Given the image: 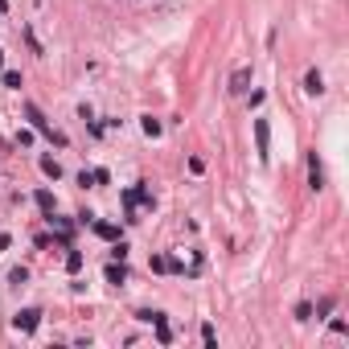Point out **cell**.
Instances as JSON below:
<instances>
[{"instance_id":"1","label":"cell","mask_w":349,"mask_h":349,"mask_svg":"<svg viewBox=\"0 0 349 349\" xmlns=\"http://www.w3.org/2000/svg\"><path fill=\"white\" fill-rule=\"evenodd\" d=\"M255 144H259V161L267 165L271 161V128H267V119H255Z\"/></svg>"},{"instance_id":"2","label":"cell","mask_w":349,"mask_h":349,"mask_svg":"<svg viewBox=\"0 0 349 349\" xmlns=\"http://www.w3.org/2000/svg\"><path fill=\"white\" fill-rule=\"evenodd\" d=\"M13 325H17V329H21V333H33V329H37V325H41V312H37V308H21V312H17V321H13Z\"/></svg>"},{"instance_id":"3","label":"cell","mask_w":349,"mask_h":349,"mask_svg":"<svg viewBox=\"0 0 349 349\" xmlns=\"http://www.w3.org/2000/svg\"><path fill=\"white\" fill-rule=\"evenodd\" d=\"M304 90H308V94H321V90H325V78H321V70H308V74H304Z\"/></svg>"},{"instance_id":"4","label":"cell","mask_w":349,"mask_h":349,"mask_svg":"<svg viewBox=\"0 0 349 349\" xmlns=\"http://www.w3.org/2000/svg\"><path fill=\"white\" fill-rule=\"evenodd\" d=\"M25 115H29V123H33L37 132H49V123H45V115H41V111H37L33 103H25Z\"/></svg>"},{"instance_id":"5","label":"cell","mask_w":349,"mask_h":349,"mask_svg":"<svg viewBox=\"0 0 349 349\" xmlns=\"http://www.w3.org/2000/svg\"><path fill=\"white\" fill-rule=\"evenodd\" d=\"M246 82H251V70L242 66V70H234V78H230V94H242L246 90Z\"/></svg>"},{"instance_id":"6","label":"cell","mask_w":349,"mask_h":349,"mask_svg":"<svg viewBox=\"0 0 349 349\" xmlns=\"http://www.w3.org/2000/svg\"><path fill=\"white\" fill-rule=\"evenodd\" d=\"M308 185L312 189H325V173H321V165H316V156L308 161Z\"/></svg>"},{"instance_id":"7","label":"cell","mask_w":349,"mask_h":349,"mask_svg":"<svg viewBox=\"0 0 349 349\" xmlns=\"http://www.w3.org/2000/svg\"><path fill=\"white\" fill-rule=\"evenodd\" d=\"M152 325H156V341H161V345H169V341H173V333H169V325H165V316H161V312L152 316Z\"/></svg>"},{"instance_id":"8","label":"cell","mask_w":349,"mask_h":349,"mask_svg":"<svg viewBox=\"0 0 349 349\" xmlns=\"http://www.w3.org/2000/svg\"><path fill=\"white\" fill-rule=\"evenodd\" d=\"M41 173H45V177H54V181H58V177H62V165H58V161H54V156H41Z\"/></svg>"},{"instance_id":"9","label":"cell","mask_w":349,"mask_h":349,"mask_svg":"<svg viewBox=\"0 0 349 349\" xmlns=\"http://www.w3.org/2000/svg\"><path fill=\"white\" fill-rule=\"evenodd\" d=\"M107 279H111V283H123V279H128V271H123V263H111V267H107Z\"/></svg>"},{"instance_id":"10","label":"cell","mask_w":349,"mask_h":349,"mask_svg":"<svg viewBox=\"0 0 349 349\" xmlns=\"http://www.w3.org/2000/svg\"><path fill=\"white\" fill-rule=\"evenodd\" d=\"M37 206H41L45 214H54V193H49V189H41V193H37Z\"/></svg>"},{"instance_id":"11","label":"cell","mask_w":349,"mask_h":349,"mask_svg":"<svg viewBox=\"0 0 349 349\" xmlns=\"http://www.w3.org/2000/svg\"><path fill=\"white\" fill-rule=\"evenodd\" d=\"M173 267H177V263L165 259V255H156V259H152V271H173Z\"/></svg>"},{"instance_id":"12","label":"cell","mask_w":349,"mask_h":349,"mask_svg":"<svg viewBox=\"0 0 349 349\" xmlns=\"http://www.w3.org/2000/svg\"><path fill=\"white\" fill-rule=\"evenodd\" d=\"M94 230H99V234H103V238H115V234H119V230H115V226H111V222H94Z\"/></svg>"},{"instance_id":"13","label":"cell","mask_w":349,"mask_h":349,"mask_svg":"<svg viewBox=\"0 0 349 349\" xmlns=\"http://www.w3.org/2000/svg\"><path fill=\"white\" fill-rule=\"evenodd\" d=\"M5 86H13V90H21V74H17V70H5Z\"/></svg>"},{"instance_id":"14","label":"cell","mask_w":349,"mask_h":349,"mask_svg":"<svg viewBox=\"0 0 349 349\" xmlns=\"http://www.w3.org/2000/svg\"><path fill=\"white\" fill-rule=\"evenodd\" d=\"M66 267H70V271H78V267H82V255H78V251H70V255H66Z\"/></svg>"},{"instance_id":"15","label":"cell","mask_w":349,"mask_h":349,"mask_svg":"<svg viewBox=\"0 0 349 349\" xmlns=\"http://www.w3.org/2000/svg\"><path fill=\"white\" fill-rule=\"evenodd\" d=\"M144 132H148V136H161V123H156V119L148 115V119H144Z\"/></svg>"},{"instance_id":"16","label":"cell","mask_w":349,"mask_h":349,"mask_svg":"<svg viewBox=\"0 0 349 349\" xmlns=\"http://www.w3.org/2000/svg\"><path fill=\"white\" fill-rule=\"evenodd\" d=\"M312 316V304H296V321H308Z\"/></svg>"},{"instance_id":"17","label":"cell","mask_w":349,"mask_h":349,"mask_svg":"<svg viewBox=\"0 0 349 349\" xmlns=\"http://www.w3.org/2000/svg\"><path fill=\"white\" fill-rule=\"evenodd\" d=\"M9 279H13V283H25V279H29V271H25V267H13V275H9Z\"/></svg>"},{"instance_id":"18","label":"cell","mask_w":349,"mask_h":349,"mask_svg":"<svg viewBox=\"0 0 349 349\" xmlns=\"http://www.w3.org/2000/svg\"><path fill=\"white\" fill-rule=\"evenodd\" d=\"M202 341H206V345H214V341H218V333H214V325H206V329H202Z\"/></svg>"},{"instance_id":"19","label":"cell","mask_w":349,"mask_h":349,"mask_svg":"<svg viewBox=\"0 0 349 349\" xmlns=\"http://www.w3.org/2000/svg\"><path fill=\"white\" fill-rule=\"evenodd\" d=\"M0 66H5V49H0Z\"/></svg>"}]
</instances>
